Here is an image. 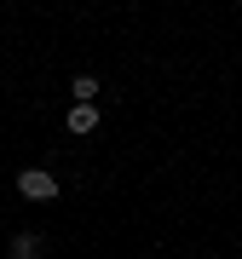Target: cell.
I'll return each instance as SVG.
<instances>
[{"label": "cell", "mask_w": 242, "mask_h": 259, "mask_svg": "<svg viewBox=\"0 0 242 259\" xmlns=\"http://www.w3.org/2000/svg\"><path fill=\"white\" fill-rule=\"evenodd\" d=\"M58 190H64V185H58L47 167H23V173H18V196H23V202H58Z\"/></svg>", "instance_id": "6da1fadb"}, {"label": "cell", "mask_w": 242, "mask_h": 259, "mask_svg": "<svg viewBox=\"0 0 242 259\" xmlns=\"http://www.w3.org/2000/svg\"><path fill=\"white\" fill-rule=\"evenodd\" d=\"M64 127H69V133H98V110H93V104H69Z\"/></svg>", "instance_id": "7a4b0ae2"}, {"label": "cell", "mask_w": 242, "mask_h": 259, "mask_svg": "<svg viewBox=\"0 0 242 259\" xmlns=\"http://www.w3.org/2000/svg\"><path fill=\"white\" fill-rule=\"evenodd\" d=\"M12 259H41V253H47V242H41L35 231H18V236H12V248H6Z\"/></svg>", "instance_id": "3957f363"}, {"label": "cell", "mask_w": 242, "mask_h": 259, "mask_svg": "<svg viewBox=\"0 0 242 259\" xmlns=\"http://www.w3.org/2000/svg\"><path fill=\"white\" fill-rule=\"evenodd\" d=\"M98 93H104V81H98V75H75V81H69V98H75V104H93Z\"/></svg>", "instance_id": "277c9868"}]
</instances>
